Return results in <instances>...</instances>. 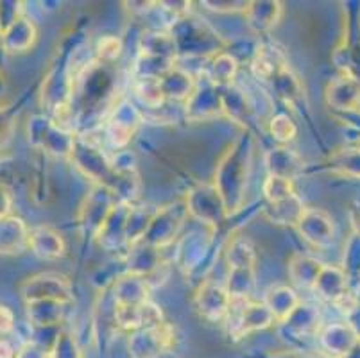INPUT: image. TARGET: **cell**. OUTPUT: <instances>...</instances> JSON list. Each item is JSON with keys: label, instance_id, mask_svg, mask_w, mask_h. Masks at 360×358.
Instances as JSON below:
<instances>
[{"label": "cell", "instance_id": "20", "mask_svg": "<svg viewBox=\"0 0 360 358\" xmlns=\"http://www.w3.org/2000/svg\"><path fill=\"white\" fill-rule=\"evenodd\" d=\"M321 350L328 354V358H342L359 344V337L346 323H330L321 328L317 335Z\"/></svg>", "mask_w": 360, "mask_h": 358}, {"label": "cell", "instance_id": "22", "mask_svg": "<svg viewBox=\"0 0 360 358\" xmlns=\"http://www.w3.org/2000/svg\"><path fill=\"white\" fill-rule=\"evenodd\" d=\"M165 262L162 258V249L147 244L143 238L136 242H131L126 251V272L149 278L155 274L160 267H163Z\"/></svg>", "mask_w": 360, "mask_h": 358}, {"label": "cell", "instance_id": "51", "mask_svg": "<svg viewBox=\"0 0 360 358\" xmlns=\"http://www.w3.org/2000/svg\"><path fill=\"white\" fill-rule=\"evenodd\" d=\"M16 353L18 351L15 350V346L8 339L0 337V358H16Z\"/></svg>", "mask_w": 360, "mask_h": 358}, {"label": "cell", "instance_id": "3", "mask_svg": "<svg viewBox=\"0 0 360 358\" xmlns=\"http://www.w3.org/2000/svg\"><path fill=\"white\" fill-rule=\"evenodd\" d=\"M72 163L79 170L86 179H90L91 185L106 186L111 192L115 190L119 181V172L113 169L111 160L97 143H94L90 138L77 134L74 153H72Z\"/></svg>", "mask_w": 360, "mask_h": 358}, {"label": "cell", "instance_id": "9", "mask_svg": "<svg viewBox=\"0 0 360 358\" xmlns=\"http://www.w3.org/2000/svg\"><path fill=\"white\" fill-rule=\"evenodd\" d=\"M143 122V113L131 103L129 98H120L108 111L106 124H104V133H106L108 142L117 151L127 149L129 142L140 129Z\"/></svg>", "mask_w": 360, "mask_h": 358}, {"label": "cell", "instance_id": "1", "mask_svg": "<svg viewBox=\"0 0 360 358\" xmlns=\"http://www.w3.org/2000/svg\"><path fill=\"white\" fill-rule=\"evenodd\" d=\"M255 140L251 133L244 131L240 136L224 151L214 174V185L221 193L228 215H235L244 208L245 192L250 183L251 163H253Z\"/></svg>", "mask_w": 360, "mask_h": 358}, {"label": "cell", "instance_id": "30", "mask_svg": "<svg viewBox=\"0 0 360 358\" xmlns=\"http://www.w3.org/2000/svg\"><path fill=\"white\" fill-rule=\"evenodd\" d=\"M160 83H162L167 101L186 103L188 97L194 94L195 87H198V79L192 72H188V68L176 65L165 75L160 77Z\"/></svg>", "mask_w": 360, "mask_h": 358}, {"label": "cell", "instance_id": "14", "mask_svg": "<svg viewBox=\"0 0 360 358\" xmlns=\"http://www.w3.org/2000/svg\"><path fill=\"white\" fill-rule=\"evenodd\" d=\"M294 229L303 241L319 249L328 248L333 242V235H335L333 219L325 210L319 208H307Z\"/></svg>", "mask_w": 360, "mask_h": 358}, {"label": "cell", "instance_id": "37", "mask_svg": "<svg viewBox=\"0 0 360 358\" xmlns=\"http://www.w3.org/2000/svg\"><path fill=\"white\" fill-rule=\"evenodd\" d=\"M224 260L228 269L257 267V249H255V244L244 235L233 236L224 249Z\"/></svg>", "mask_w": 360, "mask_h": 358}, {"label": "cell", "instance_id": "29", "mask_svg": "<svg viewBox=\"0 0 360 358\" xmlns=\"http://www.w3.org/2000/svg\"><path fill=\"white\" fill-rule=\"evenodd\" d=\"M323 267H325V264L314 256L305 255V252H294L290 256L289 265H287L290 283L300 290H312Z\"/></svg>", "mask_w": 360, "mask_h": 358}, {"label": "cell", "instance_id": "43", "mask_svg": "<svg viewBox=\"0 0 360 358\" xmlns=\"http://www.w3.org/2000/svg\"><path fill=\"white\" fill-rule=\"evenodd\" d=\"M262 193L267 205L271 203H280L283 199H289L290 196L296 193L294 190V181L285 179V177L278 176H265L264 183H262Z\"/></svg>", "mask_w": 360, "mask_h": 358}, {"label": "cell", "instance_id": "33", "mask_svg": "<svg viewBox=\"0 0 360 358\" xmlns=\"http://www.w3.org/2000/svg\"><path fill=\"white\" fill-rule=\"evenodd\" d=\"M238 72V61L230 52H219L208 59L206 67H202V75L217 88H230L233 84Z\"/></svg>", "mask_w": 360, "mask_h": 358}, {"label": "cell", "instance_id": "19", "mask_svg": "<svg viewBox=\"0 0 360 358\" xmlns=\"http://www.w3.org/2000/svg\"><path fill=\"white\" fill-rule=\"evenodd\" d=\"M323 324V315L314 305L301 301L300 307L287 317L280 328L290 335L292 339H309V337H317Z\"/></svg>", "mask_w": 360, "mask_h": 358}, {"label": "cell", "instance_id": "27", "mask_svg": "<svg viewBox=\"0 0 360 358\" xmlns=\"http://www.w3.org/2000/svg\"><path fill=\"white\" fill-rule=\"evenodd\" d=\"M212 235L214 233H210V235L191 233V235L183 236L178 245V252H176V262H178L179 269L191 274L195 269L201 267V262L210 251Z\"/></svg>", "mask_w": 360, "mask_h": 358}, {"label": "cell", "instance_id": "2", "mask_svg": "<svg viewBox=\"0 0 360 358\" xmlns=\"http://www.w3.org/2000/svg\"><path fill=\"white\" fill-rule=\"evenodd\" d=\"M170 34L174 36L176 47H178V56L185 54L188 58H214L215 54L222 52L221 39L219 34L201 22L195 16H185L178 20L174 25H170Z\"/></svg>", "mask_w": 360, "mask_h": 358}, {"label": "cell", "instance_id": "17", "mask_svg": "<svg viewBox=\"0 0 360 358\" xmlns=\"http://www.w3.org/2000/svg\"><path fill=\"white\" fill-rule=\"evenodd\" d=\"M323 301L337 305L345 303L349 295L353 294L349 288L348 276H346L345 269L340 265H326L323 267L321 274L317 276V281L312 288Z\"/></svg>", "mask_w": 360, "mask_h": 358}, {"label": "cell", "instance_id": "42", "mask_svg": "<svg viewBox=\"0 0 360 358\" xmlns=\"http://www.w3.org/2000/svg\"><path fill=\"white\" fill-rule=\"evenodd\" d=\"M273 88L276 90V95L280 98H283L287 104L294 103L303 94V87H301V81L289 67L283 68L276 77L273 79Z\"/></svg>", "mask_w": 360, "mask_h": 358}, {"label": "cell", "instance_id": "4", "mask_svg": "<svg viewBox=\"0 0 360 358\" xmlns=\"http://www.w3.org/2000/svg\"><path fill=\"white\" fill-rule=\"evenodd\" d=\"M183 201L188 219L202 224L208 231L215 233L226 221H230L224 201L214 183H199L186 192Z\"/></svg>", "mask_w": 360, "mask_h": 358}, {"label": "cell", "instance_id": "55", "mask_svg": "<svg viewBox=\"0 0 360 358\" xmlns=\"http://www.w3.org/2000/svg\"><path fill=\"white\" fill-rule=\"evenodd\" d=\"M359 344H360V340H359Z\"/></svg>", "mask_w": 360, "mask_h": 358}, {"label": "cell", "instance_id": "47", "mask_svg": "<svg viewBox=\"0 0 360 358\" xmlns=\"http://www.w3.org/2000/svg\"><path fill=\"white\" fill-rule=\"evenodd\" d=\"M51 351L45 350L44 346H38L36 343H27L18 350L16 358H49Z\"/></svg>", "mask_w": 360, "mask_h": 358}, {"label": "cell", "instance_id": "12", "mask_svg": "<svg viewBox=\"0 0 360 358\" xmlns=\"http://www.w3.org/2000/svg\"><path fill=\"white\" fill-rule=\"evenodd\" d=\"M176 344V331L169 323L162 326L133 331L129 335V351L135 358H158Z\"/></svg>", "mask_w": 360, "mask_h": 358}, {"label": "cell", "instance_id": "24", "mask_svg": "<svg viewBox=\"0 0 360 358\" xmlns=\"http://www.w3.org/2000/svg\"><path fill=\"white\" fill-rule=\"evenodd\" d=\"M264 165L267 170V176L285 177L290 181H294L305 169L303 158L287 146H278L267 151L264 154Z\"/></svg>", "mask_w": 360, "mask_h": 358}, {"label": "cell", "instance_id": "45", "mask_svg": "<svg viewBox=\"0 0 360 358\" xmlns=\"http://www.w3.org/2000/svg\"><path fill=\"white\" fill-rule=\"evenodd\" d=\"M122 54V39L119 36L106 34L97 41L96 56L97 61L104 65H113Z\"/></svg>", "mask_w": 360, "mask_h": 358}, {"label": "cell", "instance_id": "34", "mask_svg": "<svg viewBox=\"0 0 360 358\" xmlns=\"http://www.w3.org/2000/svg\"><path fill=\"white\" fill-rule=\"evenodd\" d=\"M307 206L303 203L297 193L290 196L289 199H283L280 203H271V205H265V208L262 210V215L271 222V224L276 226H290V228H296L297 221L301 219V215L305 213Z\"/></svg>", "mask_w": 360, "mask_h": 358}, {"label": "cell", "instance_id": "50", "mask_svg": "<svg viewBox=\"0 0 360 358\" xmlns=\"http://www.w3.org/2000/svg\"><path fill=\"white\" fill-rule=\"evenodd\" d=\"M11 205H13L11 196H9V192L4 188V186L0 185V219L9 215V212H11Z\"/></svg>", "mask_w": 360, "mask_h": 358}, {"label": "cell", "instance_id": "16", "mask_svg": "<svg viewBox=\"0 0 360 358\" xmlns=\"http://www.w3.org/2000/svg\"><path fill=\"white\" fill-rule=\"evenodd\" d=\"M325 101L332 110L342 113H355L360 110V79L352 74H339L328 81L325 88Z\"/></svg>", "mask_w": 360, "mask_h": 358}, {"label": "cell", "instance_id": "7", "mask_svg": "<svg viewBox=\"0 0 360 358\" xmlns=\"http://www.w3.org/2000/svg\"><path fill=\"white\" fill-rule=\"evenodd\" d=\"M276 323L269 308L265 307L264 301L253 300H231L230 312H228V333L235 340H240L255 331L267 330Z\"/></svg>", "mask_w": 360, "mask_h": 358}, {"label": "cell", "instance_id": "44", "mask_svg": "<svg viewBox=\"0 0 360 358\" xmlns=\"http://www.w3.org/2000/svg\"><path fill=\"white\" fill-rule=\"evenodd\" d=\"M267 129H269L271 136L280 142L281 146L290 143L296 140L297 136V126L292 120V117H289L287 113H276L269 118L267 122Z\"/></svg>", "mask_w": 360, "mask_h": 358}, {"label": "cell", "instance_id": "40", "mask_svg": "<svg viewBox=\"0 0 360 358\" xmlns=\"http://www.w3.org/2000/svg\"><path fill=\"white\" fill-rule=\"evenodd\" d=\"M346 276H348L349 288H355L360 285V236L352 233L346 242L345 256H342V265Z\"/></svg>", "mask_w": 360, "mask_h": 358}, {"label": "cell", "instance_id": "21", "mask_svg": "<svg viewBox=\"0 0 360 358\" xmlns=\"http://www.w3.org/2000/svg\"><path fill=\"white\" fill-rule=\"evenodd\" d=\"M150 285L143 276L126 272L113 281L111 295L117 307H140L149 301Z\"/></svg>", "mask_w": 360, "mask_h": 358}, {"label": "cell", "instance_id": "10", "mask_svg": "<svg viewBox=\"0 0 360 358\" xmlns=\"http://www.w3.org/2000/svg\"><path fill=\"white\" fill-rule=\"evenodd\" d=\"M117 203L119 201H117L115 193L110 188L91 185L90 192L86 193L77 210V224H79L81 231L94 238L97 231L103 228L110 213L113 212Z\"/></svg>", "mask_w": 360, "mask_h": 358}, {"label": "cell", "instance_id": "39", "mask_svg": "<svg viewBox=\"0 0 360 358\" xmlns=\"http://www.w3.org/2000/svg\"><path fill=\"white\" fill-rule=\"evenodd\" d=\"M133 91L140 103L149 110H160L167 101L158 77H133Z\"/></svg>", "mask_w": 360, "mask_h": 358}, {"label": "cell", "instance_id": "26", "mask_svg": "<svg viewBox=\"0 0 360 358\" xmlns=\"http://www.w3.org/2000/svg\"><path fill=\"white\" fill-rule=\"evenodd\" d=\"M29 231L24 219L8 215L0 219V255L15 256L29 249Z\"/></svg>", "mask_w": 360, "mask_h": 358}, {"label": "cell", "instance_id": "15", "mask_svg": "<svg viewBox=\"0 0 360 358\" xmlns=\"http://www.w3.org/2000/svg\"><path fill=\"white\" fill-rule=\"evenodd\" d=\"M131 205L126 203H117L113 212L106 219L103 228L97 231L94 236V241L99 244L108 252H117V251H127V217H129Z\"/></svg>", "mask_w": 360, "mask_h": 358}, {"label": "cell", "instance_id": "28", "mask_svg": "<svg viewBox=\"0 0 360 358\" xmlns=\"http://www.w3.org/2000/svg\"><path fill=\"white\" fill-rule=\"evenodd\" d=\"M287 59L285 56L281 54L274 45L271 44H260L255 51L253 58H251V74L260 81H271L280 74L283 68H287Z\"/></svg>", "mask_w": 360, "mask_h": 358}, {"label": "cell", "instance_id": "38", "mask_svg": "<svg viewBox=\"0 0 360 358\" xmlns=\"http://www.w3.org/2000/svg\"><path fill=\"white\" fill-rule=\"evenodd\" d=\"M330 169L342 177L360 179V147H340L330 156Z\"/></svg>", "mask_w": 360, "mask_h": 358}, {"label": "cell", "instance_id": "52", "mask_svg": "<svg viewBox=\"0 0 360 358\" xmlns=\"http://www.w3.org/2000/svg\"><path fill=\"white\" fill-rule=\"evenodd\" d=\"M349 221H352L353 233L360 236V203L353 206L352 212H349Z\"/></svg>", "mask_w": 360, "mask_h": 358}, {"label": "cell", "instance_id": "32", "mask_svg": "<svg viewBox=\"0 0 360 358\" xmlns=\"http://www.w3.org/2000/svg\"><path fill=\"white\" fill-rule=\"evenodd\" d=\"M139 54L150 56V58H163L176 61L178 47H176L174 36L165 29H150L140 36Z\"/></svg>", "mask_w": 360, "mask_h": 358}, {"label": "cell", "instance_id": "35", "mask_svg": "<svg viewBox=\"0 0 360 358\" xmlns=\"http://www.w3.org/2000/svg\"><path fill=\"white\" fill-rule=\"evenodd\" d=\"M25 307H27V317L32 326L47 330V328L60 326L67 305L58 303V301H36V303H27Z\"/></svg>", "mask_w": 360, "mask_h": 358}, {"label": "cell", "instance_id": "53", "mask_svg": "<svg viewBox=\"0 0 360 358\" xmlns=\"http://www.w3.org/2000/svg\"><path fill=\"white\" fill-rule=\"evenodd\" d=\"M342 358H360V344H356V346L353 347V350L349 351V353L346 354V357H342Z\"/></svg>", "mask_w": 360, "mask_h": 358}, {"label": "cell", "instance_id": "8", "mask_svg": "<svg viewBox=\"0 0 360 358\" xmlns=\"http://www.w3.org/2000/svg\"><path fill=\"white\" fill-rule=\"evenodd\" d=\"M186 219H188V213H186L185 201H174L162 208H156L149 228L143 235V241L158 249L169 248L179 238Z\"/></svg>", "mask_w": 360, "mask_h": 358}, {"label": "cell", "instance_id": "18", "mask_svg": "<svg viewBox=\"0 0 360 358\" xmlns=\"http://www.w3.org/2000/svg\"><path fill=\"white\" fill-rule=\"evenodd\" d=\"M29 249L36 258L54 262L67 255V242L52 226H36L29 231Z\"/></svg>", "mask_w": 360, "mask_h": 358}, {"label": "cell", "instance_id": "5", "mask_svg": "<svg viewBox=\"0 0 360 358\" xmlns=\"http://www.w3.org/2000/svg\"><path fill=\"white\" fill-rule=\"evenodd\" d=\"M29 142L52 156L70 160L77 134L56 124L51 117L36 115L29 120Z\"/></svg>", "mask_w": 360, "mask_h": 358}, {"label": "cell", "instance_id": "13", "mask_svg": "<svg viewBox=\"0 0 360 358\" xmlns=\"http://www.w3.org/2000/svg\"><path fill=\"white\" fill-rule=\"evenodd\" d=\"M186 120L191 122H202L210 118L224 115V103H222V88L214 87L210 81H198L194 94L185 103Z\"/></svg>", "mask_w": 360, "mask_h": 358}, {"label": "cell", "instance_id": "6", "mask_svg": "<svg viewBox=\"0 0 360 358\" xmlns=\"http://www.w3.org/2000/svg\"><path fill=\"white\" fill-rule=\"evenodd\" d=\"M24 303L36 301H58V303H72L74 301V287L68 276L61 272H38L25 278L18 287Z\"/></svg>", "mask_w": 360, "mask_h": 358}, {"label": "cell", "instance_id": "49", "mask_svg": "<svg viewBox=\"0 0 360 358\" xmlns=\"http://www.w3.org/2000/svg\"><path fill=\"white\" fill-rule=\"evenodd\" d=\"M346 323L349 324V328L355 331V335L360 340V301H356L355 305H352L346 310Z\"/></svg>", "mask_w": 360, "mask_h": 358}, {"label": "cell", "instance_id": "46", "mask_svg": "<svg viewBox=\"0 0 360 358\" xmlns=\"http://www.w3.org/2000/svg\"><path fill=\"white\" fill-rule=\"evenodd\" d=\"M201 6L217 15H231V13H244L248 2L245 0H202Z\"/></svg>", "mask_w": 360, "mask_h": 358}, {"label": "cell", "instance_id": "36", "mask_svg": "<svg viewBox=\"0 0 360 358\" xmlns=\"http://www.w3.org/2000/svg\"><path fill=\"white\" fill-rule=\"evenodd\" d=\"M224 287L231 300H251L257 287V267L228 269Z\"/></svg>", "mask_w": 360, "mask_h": 358}, {"label": "cell", "instance_id": "41", "mask_svg": "<svg viewBox=\"0 0 360 358\" xmlns=\"http://www.w3.org/2000/svg\"><path fill=\"white\" fill-rule=\"evenodd\" d=\"M155 215V210L143 205H131L129 217H127V242H136L143 238L150 219Z\"/></svg>", "mask_w": 360, "mask_h": 358}, {"label": "cell", "instance_id": "25", "mask_svg": "<svg viewBox=\"0 0 360 358\" xmlns=\"http://www.w3.org/2000/svg\"><path fill=\"white\" fill-rule=\"evenodd\" d=\"M36 38H38V31H36L32 20L20 15L2 29L0 41H2V47L6 49V52L20 54V52H27L34 45Z\"/></svg>", "mask_w": 360, "mask_h": 358}, {"label": "cell", "instance_id": "31", "mask_svg": "<svg viewBox=\"0 0 360 358\" xmlns=\"http://www.w3.org/2000/svg\"><path fill=\"white\" fill-rule=\"evenodd\" d=\"M264 305L269 308L273 314L276 324L283 323V321L296 310L301 305V298L296 292V288L289 287V285H274L269 287L264 294Z\"/></svg>", "mask_w": 360, "mask_h": 358}, {"label": "cell", "instance_id": "48", "mask_svg": "<svg viewBox=\"0 0 360 358\" xmlns=\"http://www.w3.org/2000/svg\"><path fill=\"white\" fill-rule=\"evenodd\" d=\"M15 330V314L8 307H0V337Z\"/></svg>", "mask_w": 360, "mask_h": 358}, {"label": "cell", "instance_id": "23", "mask_svg": "<svg viewBox=\"0 0 360 358\" xmlns=\"http://www.w3.org/2000/svg\"><path fill=\"white\" fill-rule=\"evenodd\" d=\"M245 24L257 34L271 32L283 16V4L278 0H253L244 11Z\"/></svg>", "mask_w": 360, "mask_h": 358}, {"label": "cell", "instance_id": "11", "mask_svg": "<svg viewBox=\"0 0 360 358\" xmlns=\"http://www.w3.org/2000/svg\"><path fill=\"white\" fill-rule=\"evenodd\" d=\"M230 305L231 298L226 287L214 280H202L192 298V307L199 317L210 323H226Z\"/></svg>", "mask_w": 360, "mask_h": 358}, {"label": "cell", "instance_id": "54", "mask_svg": "<svg viewBox=\"0 0 360 358\" xmlns=\"http://www.w3.org/2000/svg\"><path fill=\"white\" fill-rule=\"evenodd\" d=\"M359 147H360V142H359Z\"/></svg>", "mask_w": 360, "mask_h": 358}]
</instances>
